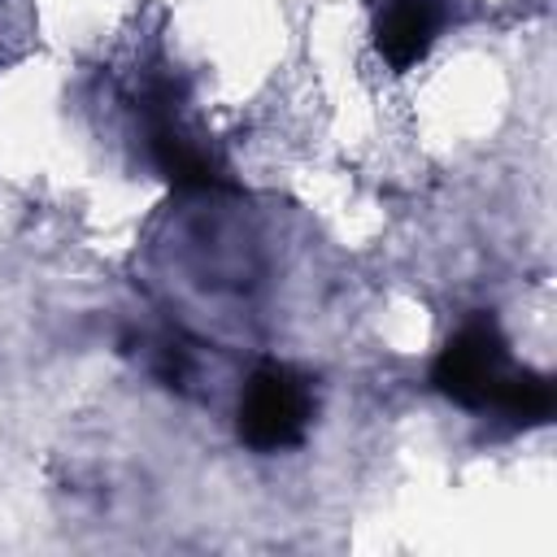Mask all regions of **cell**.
Segmentation results:
<instances>
[{"label": "cell", "instance_id": "2", "mask_svg": "<svg viewBox=\"0 0 557 557\" xmlns=\"http://www.w3.org/2000/svg\"><path fill=\"white\" fill-rule=\"evenodd\" d=\"M305 426V392L283 370H265L252 379L244 396V435L261 448L292 444Z\"/></svg>", "mask_w": 557, "mask_h": 557}, {"label": "cell", "instance_id": "3", "mask_svg": "<svg viewBox=\"0 0 557 557\" xmlns=\"http://www.w3.org/2000/svg\"><path fill=\"white\" fill-rule=\"evenodd\" d=\"M431 35H435L431 0H392L383 13V26H379V48L396 70H405L426 52Z\"/></svg>", "mask_w": 557, "mask_h": 557}, {"label": "cell", "instance_id": "1", "mask_svg": "<svg viewBox=\"0 0 557 557\" xmlns=\"http://www.w3.org/2000/svg\"><path fill=\"white\" fill-rule=\"evenodd\" d=\"M435 374H440L444 392H453V396L466 400V405H483V400L496 405L500 387L509 383L505 348H500V339L492 335V326H470V331H461V335L444 348Z\"/></svg>", "mask_w": 557, "mask_h": 557}]
</instances>
